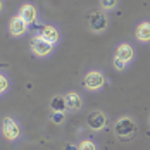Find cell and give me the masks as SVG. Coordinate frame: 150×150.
<instances>
[{
  "label": "cell",
  "instance_id": "3957f363",
  "mask_svg": "<svg viewBox=\"0 0 150 150\" xmlns=\"http://www.w3.org/2000/svg\"><path fill=\"white\" fill-rule=\"evenodd\" d=\"M105 85V76L102 71H97V69H93V71H88L86 74H85V79H83V86H85V90L88 91H100L104 88Z\"/></svg>",
  "mask_w": 150,
  "mask_h": 150
},
{
  "label": "cell",
  "instance_id": "277c9868",
  "mask_svg": "<svg viewBox=\"0 0 150 150\" xmlns=\"http://www.w3.org/2000/svg\"><path fill=\"white\" fill-rule=\"evenodd\" d=\"M30 48L36 57H48V55H52V52H54V45L48 43L47 40H43V38L38 36V35L31 38Z\"/></svg>",
  "mask_w": 150,
  "mask_h": 150
},
{
  "label": "cell",
  "instance_id": "9c48e42d",
  "mask_svg": "<svg viewBox=\"0 0 150 150\" xmlns=\"http://www.w3.org/2000/svg\"><path fill=\"white\" fill-rule=\"evenodd\" d=\"M114 57L121 59L124 64H126V66H129V62L135 59V48L129 45V43H119V45H117V48H116Z\"/></svg>",
  "mask_w": 150,
  "mask_h": 150
},
{
  "label": "cell",
  "instance_id": "8992f818",
  "mask_svg": "<svg viewBox=\"0 0 150 150\" xmlns=\"http://www.w3.org/2000/svg\"><path fill=\"white\" fill-rule=\"evenodd\" d=\"M107 124V116L102 110H91L88 112V117H86V126L90 128L91 131H102Z\"/></svg>",
  "mask_w": 150,
  "mask_h": 150
},
{
  "label": "cell",
  "instance_id": "ac0fdd59",
  "mask_svg": "<svg viewBox=\"0 0 150 150\" xmlns=\"http://www.w3.org/2000/svg\"><path fill=\"white\" fill-rule=\"evenodd\" d=\"M149 124H150V116H149Z\"/></svg>",
  "mask_w": 150,
  "mask_h": 150
},
{
  "label": "cell",
  "instance_id": "30bf717a",
  "mask_svg": "<svg viewBox=\"0 0 150 150\" xmlns=\"http://www.w3.org/2000/svg\"><path fill=\"white\" fill-rule=\"evenodd\" d=\"M19 16H21L28 24H33V23H36V19H38V11H36V7H35L33 4H23V5L19 7Z\"/></svg>",
  "mask_w": 150,
  "mask_h": 150
},
{
  "label": "cell",
  "instance_id": "5b68a950",
  "mask_svg": "<svg viewBox=\"0 0 150 150\" xmlns=\"http://www.w3.org/2000/svg\"><path fill=\"white\" fill-rule=\"evenodd\" d=\"M88 28L93 33H104L109 28V17L105 12H93L88 19Z\"/></svg>",
  "mask_w": 150,
  "mask_h": 150
},
{
  "label": "cell",
  "instance_id": "7c38bea8",
  "mask_svg": "<svg viewBox=\"0 0 150 150\" xmlns=\"http://www.w3.org/2000/svg\"><path fill=\"white\" fill-rule=\"evenodd\" d=\"M64 97H66V102H67V109H69L71 112H78V110H81V107H83V98H81L79 93H76V91H69V93H66Z\"/></svg>",
  "mask_w": 150,
  "mask_h": 150
},
{
  "label": "cell",
  "instance_id": "e0dca14e",
  "mask_svg": "<svg viewBox=\"0 0 150 150\" xmlns=\"http://www.w3.org/2000/svg\"><path fill=\"white\" fill-rule=\"evenodd\" d=\"M66 121V112H52V122L54 124H62Z\"/></svg>",
  "mask_w": 150,
  "mask_h": 150
},
{
  "label": "cell",
  "instance_id": "6da1fadb",
  "mask_svg": "<svg viewBox=\"0 0 150 150\" xmlns=\"http://www.w3.org/2000/svg\"><path fill=\"white\" fill-rule=\"evenodd\" d=\"M114 135L122 142H128L136 135V122L129 116H121L114 122Z\"/></svg>",
  "mask_w": 150,
  "mask_h": 150
},
{
  "label": "cell",
  "instance_id": "9a60e30c",
  "mask_svg": "<svg viewBox=\"0 0 150 150\" xmlns=\"http://www.w3.org/2000/svg\"><path fill=\"white\" fill-rule=\"evenodd\" d=\"M76 147H78V150H98L95 142H91V140H81Z\"/></svg>",
  "mask_w": 150,
  "mask_h": 150
},
{
  "label": "cell",
  "instance_id": "2e32d148",
  "mask_svg": "<svg viewBox=\"0 0 150 150\" xmlns=\"http://www.w3.org/2000/svg\"><path fill=\"white\" fill-rule=\"evenodd\" d=\"M117 2L119 0H100V7L104 11H114L117 7Z\"/></svg>",
  "mask_w": 150,
  "mask_h": 150
},
{
  "label": "cell",
  "instance_id": "ba28073f",
  "mask_svg": "<svg viewBox=\"0 0 150 150\" xmlns=\"http://www.w3.org/2000/svg\"><path fill=\"white\" fill-rule=\"evenodd\" d=\"M38 36H42L43 40H47L48 43H52V45H55V43H59L60 42V33L59 30L55 28V26H52V24H43L38 33H36Z\"/></svg>",
  "mask_w": 150,
  "mask_h": 150
},
{
  "label": "cell",
  "instance_id": "5bb4252c",
  "mask_svg": "<svg viewBox=\"0 0 150 150\" xmlns=\"http://www.w3.org/2000/svg\"><path fill=\"white\" fill-rule=\"evenodd\" d=\"M11 88V81H9V76L5 74V73H2L0 74V93L2 95H5L7 91Z\"/></svg>",
  "mask_w": 150,
  "mask_h": 150
},
{
  "label": "cell",
  "instance_id": "4fadbf2b",
  "mask_svg": "<svg viewBox=\"0 0 150 150\" xmlns=\"http://www.w3.org/2000/svg\"><path fill=\"white\" fill-rule=\"evenodd\" d=\"M50 109L52 112H66L69 110L67 109V102H66V97L64 95H55L50 98Z\"/></svg>",
  "mask_w": 150,
  "mask_h": 150
},
{
  "label": "cell",
  "instance_id": "52a82bcc",
  "mask_svg": "<svg viewBox=\"0 0 150 150\" xmlns=\"http://www.w3.org/2000/svg\"><path fill=\"white\" fill-rule=\"evenodd\" d=\"M28 23L21 17L19 14H16L11 17V21H9V33H11V36H14V38H19V36H23L26 31H28Z\"/></svg>",
  "mask_w": 150,
  "mask_h": 150
},
{
  "label": "cell",
  "instance_id": "8fae6325",
  "mask_svg": "<svg viewBox=\"0 0 150 150\" xmlns=\"http://www.w3.org/2000/svg\"><path fill=\"white\" fill-rule=\"evenodd\" d=\"M135 38L140 43H150V21H142L136 26Z\"/></svg>",
  "mask_w": 150,
  "mask_h": 150
},
{
  "label": "cell",
  "instance_id": "7a4b0ae2",
  "mask_svg": "<svg viewBox=\"0 0 150 150\" xmlns=\"http://www.w3.org/2000/svg\"><path fill=\"white\" fill-rule=\"evenodd\" d=\"M23 135V129H21V124L11 117V116H5L2 121V136L7 140V142H17Z\"/></svg>",
  "mask_w": 150,
  "mask_h": 150
}]
</instances>
